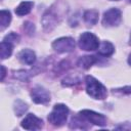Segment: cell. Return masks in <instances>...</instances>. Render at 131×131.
Here are the masks:
<instances>
[{
	"label": "cell",
	"mask_w": 131,
	"mask_h": 131,
	"mask_svg": "<svg viewBox=\"0 0 131 131\" xmlns=\"http://www.w3.org/2000/svg\"><path fill=\"white\" fill-rule=\"evenodd\" d=\"M129 45L131 46V34H130V38H129Z\"/></svg>",
	"instance_id": "cb8c5ba5"
},
{
	"label": "cell",
	"mask_w": 131,
	"mask_h": 131,
	"mask_svg": "<svg viewBox=\"0 0 131 131\" xmlns=\"http://www.w3.org/2000/svg\"><path fill=\"white\" fill-rule=\"evenodd\" d=\"M122 20L121 10L118 8H110L103 13L102 25L104 27H117Z\"/></svg>",
	"instance_id": "5b68a950"
},
{
	"label": "cell",
	"mask_w": 131,
	"mask_h": 131,
	"mask_svg": "<svg viewBox=\"0 0 131 131\" xmlns=\"http://www.w3.org/2000/svg\"><path fill=\"white\" fill-rule=\"evenodd\" d=\"M98 57H96L95 55H84L81 56L78 60V66L81 67L82 69L88 70L90 69V67H92L94 63L98 62Z\"/></svg>",
	"instance_id": "8fae6325"
},
{
	"label": "cell",
	"mask_w": 131,
	"mask_h": 131,
	"mask_svg": "<svg viewBox=\"0 0 131 131\" xmlns=\"http://www.w3.org/2000/svg\"><path fill=\"white\" fill-rule=\"evenodd\" d=\"M128 63L131 66V53L129 54V57H128Z\"/></svg>",
	"instance_id": "603a6c76"
},
{
	"label": "cell",
	"mask_w": 131,
	"mask_h": 131,
	"mask_svg": "<svg viewBox=\"0 0 131 131\" xmlns=\"http://www.w3.org/2000/svg\"><path fill=\"white\" fill-rule=\"evenodd\" d=\"M113 94L122 96V95H131V86H125L122 88H117L113 90Z\"/></svg>",
	"instance_id": "ac0fdd59"
},
{
	"label": "cell",
	"mask_w": 131,
	"mask_h": 131,
	"mask_svg": "<svg viewBox=\"0 0 131 131\" xmlns=\"http://www.w3.org/2000/svg\"><path fill=\"white\" fill-rule=\"evenodd\" d=\"M1 70H2V74H1V80L3 81V79H4V76H5V68L2 66V67H1Z\"/></svg>",
	"instance_id": "7402d4cb"
},
{
	"label": "cell",
	"mask_w": 131,
	"mask_h": 131,
	"mask_svg": "<svg viewBox=\"0 0 131 131\" xmlns=\"http://www.w3.org/2000/svg\"><path fill=\"white\" fill-rule=\"evenodd\" d=\"M15 77H16L17 79H19V80L24 81V82L29 80V74H28V72H27V71H24V70L15 72Z\"/></svg>",
	"instance_id": "44dd1931"
},
{
	"label": "cell",
	"mask_w": 131,
	"mask_h": 131,
	"mask_svg": "<svg viewBox=\"0 0 131 131\" xmlns=\"http://www.w3.org/2000/svg\"><path fill=\"white\" fill-rule=\"evenodd\" d=\"M3 40L8 41V42H10V43H12V44H15V43H17V42L19 41V36H18L16 33L11 32V33H9L8 35H6Z\"/></svg>",
	"instance_id": "d6986e66"
},
{
	"label": "cell",
	"mask_w": 131,
	"mask_h": 131,
	"mask_svg": "<svg viewBox=\"0 0 131 131\" xmlns=\"http://www.w3.org/2000/svg\"><path fill=\"white\" fill-rule=\"evenodd\" d=\"M129 1H130V2H131V0H129Z\"/></svg>",
	"instance_id": "484cf974"
},
{
	"label": "cell",
	"mask_w": 131,
	"mask_h": 131,
	"mask_svg": "<svg viewBox=\"0 0 131 131\" xmlns=\"http://www.w3.org/2000/svg\"><path fill=\"white\" fill-rule=\"evenodd\" d=\"M11 21V14L8 10H1L0 11V29L3 31L5 28L9 26Z\"/></svg>",
	"instance_id": "2e32d148"
},
{
	"label": "cell",
	"mask_w": 131,
	"mask_h": 131,
	"mask_svg": "<svg viewBox=\"0 0 131 131\" xmlns=\"http://www.w3.org/2000/svg\"><path fill=\"white\" fill-rule=\"evenodd\" d=\"M13 45L14 44H12L8 41H5V40H3L1 42V59H5L11 55Z\"/></svg>",
	"instance_id": "9a60e30c"
},
{
	"label": "cell",
	"mask_w": 131,
	"mask_h": 131,
	"mask_svg": "<svg viewBox=\"0 0 131 131\" xmlns=\"http://www.w3.org/2000/svg\"><path fill=\"white\" fill-rule=\"evenodd\" d=\"M24 25H25V26H24V29H25L26 33H27L29 36L34 35V33H35V26H34V24H32V23H30V21H26Z\"/></svg>",
	"instance_id": "ffe728a7"
},
{
	"label": "cell",
	"mask_w": 131,
	"mask_h": 131,
	"mask_svg": "<svg viewBox=\"0 0 131 131\" xmlns=\"http://www.w3.org/2000/svg\"><path fill=\"white\" fill-rule=\"evenodd\" d=\"M79 116L86 121L87 123H91L93 125H97V126H104L106 124V118L98 113H95L93 111H89V110H83L81 112H79Z\"/></svg>",
	"instance_id": "52a82bcc"
},
{
	"label": "cell",
	"mask_w": 131,
	"mask_h": 131,
	"mask_svg": "<svg viewBox=\"0 0 131 131\" xmlns=\"http://www.w3.org/2000/svg\"><path fill=\"white\" fill-rule=\"evenodd\" d=\"M68 115H69V108L66 104L62 103H58L55 104L52 112L49 114L48 116V121L57 127L62 126L68 119Z\"/></svg>",
	"instance_id": "3957f363"
},
{
	"label": "cell",
	"mask_w": 131,
	"mask_h": 131,
	"mask_svg": "<svg viewBox=\"0 0 131 131\" xmlns=\"http://www.w3.org/2000/svg\"><path fill=\"white\" fill-rule=\"evenodd\" d=\"M34 6V3L32 1H23L16 8H15V13L18 16H23V15H27L28 13L31 12L32 8Z\"/></svg>",
	"instance_id": "4fadbf2b"
},
{
	"label": "cell",
	"mask_w": 131,
	"mask_h": 131,
	"mask_svg": "<svg viewBox=\"0 0 131 131\" xmlns=\"http://www.w3.org/2000/svg\"><path fill=\"white\" fill-rule=\"evenodd\" d=\"M43 126V121L34 114H28L21 122V127L27 130H39Z\"/></svg>",
	"instance_id": "9c48e42d"
},
{
	"label": "cell",
	"mask_w": 131,
	"mask_h": 131,
	"mask_svg": "<svg viewBox=\"0 0 131 131\" xmlns=\"http://www.w3.org/2000/svg\"><path fill=\"white\" fill-rule=\"evenodd\" d=\"M111 1H119V0H111Z\"/></svg>",
	"instance_id": "d4e9b609"
},
{
	"label": "cell",
	"mask_w": 131,
	"mask_h": 131,
	"mask_svg": "<svg viewBox=\"0 0 131 131\" xmlns=\"http://www.w3.org/2000/svg\"><path fill=\"white\" fill-rule=\"evenodd\" d=\"M78 45L82 50L93 51L99 47V40L94 34L90 32H85L80 36Z\"/></svg>",
	"instance_id": "277c9868"
},
{
	"label": "cell",
	"mask_w": 131,
	"mask_h": 131,
	"mask_svg": "<svg viewBox=\"0 0 131 131\" xmlns=\"http://www.w3.org/2000/svg\"><path fill=\"white\" fill-rule=\"evenodd\" d=\"M17 58L21 63H25V64H28V66H32L36 61V54L31 49H23V50H20L18 52Z\"/></svg>",
	"instance_id": "30bf717a"
},
{
	"label": "cell",
	"mask_w": 131,
	"mask_h": 131,
	"mask_svg": "<svg viewBox=\"0 0 131 131\" xmlns=\"http://www.w3.org/2000/svg\"><path fill=\"white\" fill-rule=\"evenodd\" d=\"M75 40L72 37H61L52 43V48L58 53L71 52L75 49Z\"/></svg>",
	"instance_id": "8992f818"
},
{
	"label": "cell",
	"mask_w": 131,
	"mask_h": 131,
	"mask_svg": "<svg viewBox=\"0 0 131 131\" xmlns=\"http://www.w3.org/2000/svg\"><path fill=\"white\" fill-rule=\"evenodd\" d=\"M32 100L38 104H46L50 101V94L49 92L43 88L42 86H36L31 91Z\"/></svg>",
	"instance_id": "ba28073f"
},
{
	"label": "cell",
	"mask_w": 131,
	"mask_h": 131,
	"mask_svg": "<svg viewBox=\"0 0 131 131\" xmlns=\"http://www.w3.org/2000/svg\"><path fill=\"white\" fill-rule=\"evenodd\" d=\"M61 17L62 16H61L60 9L56 10L55 5L51 6L49 9H47L42 17V25H43L44 31L51 32L56 27V25L60 21Z\"/></svg>",
	"instance_id": "7a4b0ae2"
},
{
	"label": "cell",
	"mask_w": 131,
	"mask_h": 131,
	"mask_svg": "<svg viewBox=\"0 0 131 131\" xmlns=\"http://www.w3.org/2000/svg\"><path fill=\"white\" fill-rule=\"evenodd\" d=\"M13 108H14V113L16 114V116H17V117H20L21 115H24V114L27 112V110H28V104L25 103L24 101L17 99V100L14 101V106H13Z\"/></svg>",
	"instance_id": "e0dca14e"
},
{
	"label": "cell",
	"mask_w": 131,
	"mask_h": 131,
	"mask_svg": "<svg viewBox=\"0 0 131 131\" xmlns=\"http://www.w3.org/2000/svg\"><path fill=\"white\" fill-rule=\"evenodd\" d=\"M86 91L89 96L94 99H104L107 95L106 88L94 77L86 76Z\"/></svg>",
	"instance_id": "6da1fadb"
},
{
	"label": "cell",
	"mask_w": 131,
	"mask_h": 131,
	"mask_svg": "<svg viewBox=\"0 0 131 131\" xmlns=\"http://www.w3.org/2000/svg\"><path fill=\"white\" fill-rule=\"evenodd\" d=\"M98 11L95 10V9H89V10H86L83 14V18H84V21L89 25V26H94L97 24L98 21Z\"/></svg>",
	"instance_id": "7c38bea8"
},
{
	"label": "cell",
	"mask_w": 131,
	"mask_h": 131,
	"mask_svg": "<svg viewBox=\"0 0 131 131\" xmlns=\"http://www.w3.org/2000/svg\"><path fill=\"white\" fill-rule=\"evenodd\" d=\"M115 51V48H114V45L108 42V41H103L101 44H100V47L98 49V54L101 55V56H111Z\"/></svg>",
	"instance_id": "5bb4252c"
}]
</instances>
